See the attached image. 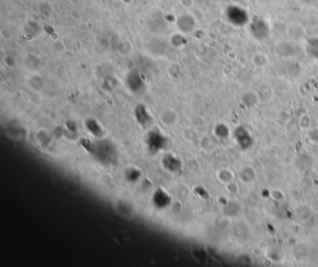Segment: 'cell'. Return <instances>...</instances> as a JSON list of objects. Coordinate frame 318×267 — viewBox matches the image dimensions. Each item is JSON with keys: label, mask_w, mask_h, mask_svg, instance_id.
Segmentation results:
<instances>
[{"label": "cell", "mask_w": 318, "mask_h": 267, "mask_svg": "<svg viewBox=\"0 0 318 267\" xmlns=\"http://www.w3.org/2000/svg\"><path fill=\"white\" fill-rule=\"evenodd\" d=\"M168 201H169V198H168V196H166L164 192L162 198H160V192L156 194V196H155V204H156V206H164L168 204Z\"/></svg>", "instance_id": "obj_2"}, {"label": "cell", "mask_w": 318, "mask_h": 267, "mask_svg": "<svg viewBox=\"0 0 318 267\" xmlns=\"http://www.w3.org/2000/svg\"><path fill=\"white\" fill-rule=\"evenodd\" d=\"M164 144V140L162 138V136L157 132H152L148 136V146L152 148H155L159 150Z\"/></svg>", "instance_id": "obj_1"}]
</instances>
